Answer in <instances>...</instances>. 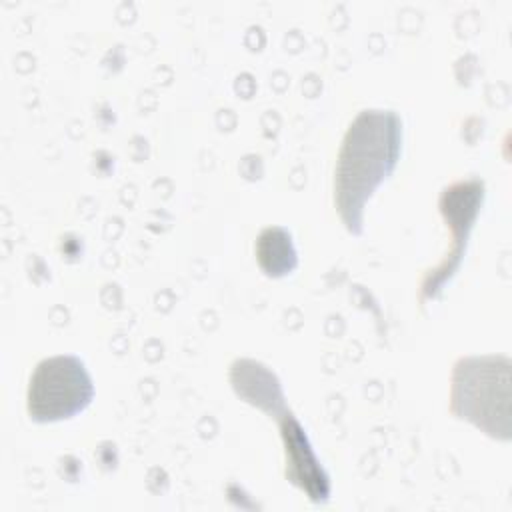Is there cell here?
<instances>
[{
    "label": "cell",
    "mask_w": 512,
    "mask_h": 512,
    "mask_svg": "<svg viewBox=\"0 0 512 512\" xmlns=\"http://www.w3.org/2000/svg\"><path fill=\"white\" fill-rule=\"evenodd\" d=\"M230 380L238 396L246 402L270 414H278L284 408V396L276 376L260 362L236 360L230 370Z\"/></svg>",
    "instance_id": "cell-5"
},
{
    "label": "cell",
    "mask_w": 512,
    "mask_h": 512,
    "mask_svg": "<svg viewBox=\"0 0 512 512\" xmlns=\"http://www.w3.org/2000/svg\"><path fill=\"white\" fill-rule=\"evenodd\" d=\"M450 410L488 436L510 438V360L506 356L460 358L452 372Z\"/></svg>",
    "instance_id": "cell-2"
},
{
    "label": "cell",
    "mask_w": 512,
    "mask_h": 512,
    "mask_svg": "<svg viewBox=\"0 0 512 512\" xmlns=\"http://www.w3.org/2000/svg\"><path fill=\"white\" fill-rule=\"evenodd\" d=\"M94 384L84 362L70 354L36 364L26 392V410L34 422L68 420L90 406Z\"/></svg>",
    "instance_id": "cell-3"
},
{
    "label": "cell",
    "mask_w": 512,
    "mask_h": 512,
    "mask_svg": "<svg viewBox=\"0 0 512 512\" xmlns=\"http://www.w3.org/2000/svg\"><path fill=\"white\" fill-rule=\"evenodd\" d=\"M256 258L264 274L280 278L290 274L298 264V254L292 242V236L286 228L270 226L260 232L256 240Z\"/></svg>",
    "instance_id": "cell-6"
},
{
    "label": "cell",
    "mask_w": 512,
    "mask_h": 512,
    "mask_svg": "<svg viewBox=\"0 0 512 512\" xmlns=\"http://www.w3.org/2000/svg\"><path fill=\"white\" fill-rule=\"evenodd\" d=\"M282 434L286 442V476L306 490L312 500H324L328 496V476L316 460L302 426L290 414L282 422Z\"/></svg>",
    "instance_id": "cell-4"
},
{
    "label": "cell",
    "mask_w": 512,
    "mask_h": 512,
    "mask_svg": "<svg viewBox=\"0 0 512 512\" xmlns=\"http://www.w3.org/2000/svg\"><path fill=\"white\" fill-rule=\"evenodd\" d=\"M400 150L402 120L392 110H362L348 126L334 168V204L350 234L362 232L366 202L396 168Z\"/></svg>",
    "instance_id": "cell-1"
}]
</instances>
